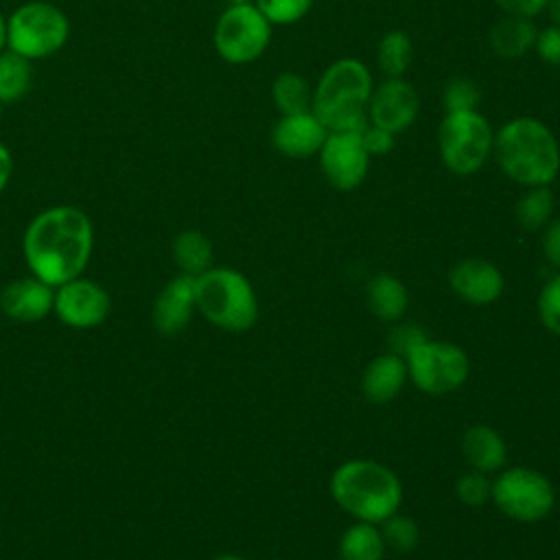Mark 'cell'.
Masks as SVG:
<instances>
[{"mask_svg": "<svg viewBox=\"0 0 560 560\" xmlns=\"http://www.w3.org/2000/svg\"><path fill=\"white\" fill-rule=\"evenodd\" d=\"M92 249V219L70 203H57L37 212L22 236V254L31 276L50 287L83 276Z\"/></svg>", "mask_w": 560, "mask_h": 560, "instance_id": "1", "label": "cell"}, {"mask_svg": "<svg viewBox=\"0 0 560 560\" xmlns=\"http://www.w3.org/2000/svg\"><path fill=\"white\" fill-rule=\"evenodd\" d=\"M492 155L503 175L525 188L549 186L560 173L556 133L534 116H516L494 131Z\"/></svg>", "mask_w": 560, "mask_h": 560, "instance_id": "2", "label": "cell"}, {"mask_svg": "<svg viewBox=\"0 0 560 560\" xmlns=\"http://www.w3.org/2000/svg\"><path fill=\"white\" fill-rule=\"evenodd\" d=\"M335 503L354 521L381 525L398 512L402 501L400 479L392 468L374 459H350L330 477Z\"/></svg>", "mask_w": 560, "mask_h": 560, "instance_id": "3", "label": "cell"}, {"mask_svg": "<svg viewBox=\"0 0 560 560\" xmlns=\"http://www.w3.org/2000/svg\"><path fill=\"white\" fill-rule=\"evenodd\" d=\"M372 90L370 68L354 57H341L324 70L313 88L311 112L328 131H361L368 125Z\"/></svg>", "mask_w": 560, "mask_h": 560, "instance_id": "4", "label": "cell"}, {"mask_svg": "<svg viewBox=\"0 0 560 560\" xmlns=\"http://www.w3.org/2000/svg\"><path fill=\"white\" fill-rule=\"evenodd\" d=\"M197 311L228 332L249 330L258 319V298L252 282L232 267H210L195 278Z\"/></svg>", "mask_w": 560, "mask_h": 560, "instance_id": "5", "label": "cell"}, {"mask_svg": "<svg viewBox=\"0 0 560 560\" xmlns=\"http://www.w3.org/2000/svg\"><path fill=\"white\" fill-rule=\"evenodd\" d=\"M68 37L70 20L46 0L24 2L7 18V48L28 61L59 52Z\"/></svg>", "mask_w": 560, "mask_h": 560, "instance_id": "6", "label": "cell"}, {"mask_svg": "<svg viewBox=\"0 0 560 560\" xmlns=\"http://www.w3.org/2000/svg\"><path fill=\"white\" fill-rule=\"evenodd\" d=\"M494 131L479 109L446 112L438 127V151L453 175H475L492 155Z\"/></svg>", "mask_w": 560, "mask_h": 560, "instance_id": "7", "label": "cell"}, {"mask_svg": "<svg viewBox=\"0 0 560 560\" xmlns=\"http://www.w3.org/2000/svg\"><path fill=\"white\" fill-rule=\"evenodd\" d=\"M271 24L254 2L230 4L217 20L212 44L232 66L256 61L271 44Z\"/></svg>", "mask_w": 560, "mask_h": 560, "instance_id": "8", "label": "cell"}, {"mask_svg": "<svg viewBox=\"0 0 560 560\" xmlns=\"http://www.w3.org/2000/svg\"><path fill=\"white\" fill-rule=\"evenodd\" d=\"M490 499L505 516L521 523H536L553 510L556 492L542 472L527 466H512L492 479Z\"/></svg>", "mask_w": 560, "mask_h": 560, "instance_id": "9", "label": "cell"}, {"mask_svg": "<svg viewBox=\"0 0 560 560\" xmlns=\"http://www.w3.org/2000/svg\"><path fill=\"white\" fill-rule=\"evenodd\" d=\"M405 361L413 385L431 396L455 392L468 378V357L451 341L424 339Z\"/></svg>", "mask_w": 560, "mask_h": 560, "instance_id": "10", "label": "cell"}, {"mask_svg": "<svg viewBox=\"0 0 560 560\" xmlns=\"http://www.w3.org/2000/svg\"><path fill=\"white\" fill-rule=\"evenodd\" d=\"M112 311V298L107 289L85 276L72 278L55 287L52 313L57 319L77 330H90L101 326Z\"/></svg>", "mask_w": 560, "mask_h": 560, "instance_id": "11", "label": "cell"}, {"mask_svg": "<svg viewBox=\"0 0 560 560\" xmlns=\"http://www.w3.org/2000/svg\"><path fill=\"white\" fill-rule=\"evenodd\" d=\"M317 155L326 182L341 192L363 184L372 158L361 140V131H328Z\"/></svg>", "mask_w": 560, "mask_h": 560, "instance_id": "12", "label": "cell"}, {"mask_svg": "<svg viewBox=\"0 0 560 560\" xmlns=\"http://www.w3.org/2000/svg\"><path fill=\"white\" fill-rule=\"evenodd\" d=\"M418 112L420 96L416 88L405 79H385L372 90L368 103V122L396 136L416 122Z\"/></svg>", "mask_w": 560, "mask_h": 560, "instance_id": "13", "label": "cell"}, {"mask_svg": "<svg viewBox=\"0 0 560 560\" xmlns=\"http://www.w3.org/2000/svg\"><path fill=\"white\" fill-rule=\"evenodd\" d=\"M195 311V278L177 273L155 295L151 306V324L160 335H177L190 324Z\"/></svg>", "mask_w": 560, "mask_h": 560, "instance_id": "14", "label": "cell"}, {"mask_svg": "<svg viewBox=\"0 0 560 560\" xmlns=\"http://www.w3.org/2000/svg\"><path fill=\"white\" fill-rule=\"evenodd\" d=\"M55 287L35 276L11 280L0 291V311L18 324H35L52 313Z\"/></svg>", "mask_w": 560, "mask_h": 560, "instance_id": "15", "label": "cell"}, {"mask_svg": "<svg viewBox=\"0 0 560 560\" xmlns=\"http://www.w3.org/2000/svg\"><path fill=\"white\" fill-rule=\"evenodd\" d=\"M328 129L313 112L280 116L271 129V144L278 153L293 160H304L317 155Z\"/></svg>", "mask_w": 560, "mask_h": 560, "instance_id": "16", "label": "cell"}, {"mask_svg": "<svg viewBox=\"0 0 560 560\" xmlns=\"http://www.w3.org/2000/svg\"><path fill=\"white\" fill-rule=\"evenodd\" d=\"M451 287L453 291L470 304H490L503 291V276L497 265L481 258L459 260L451 269Z\"/></svg>", "mask_w": 560, "mask_h": 560, "instance_id": "17", "label": "cell"}, {"mask_svg": "<svg viewBox=\"0 0 560 560\" xmlns=\"http://www.w3.org/2000/svg\"><path fill=\"white\" fill-rule=\"evenodd\" d=\"M407 378H409V372H407L405 357L396 352H387L368 363L361 376V387L368 400L381 405V402L394 400L400 394Z\"/></svg>", "mask_w": 560, "mask_h": 560, "instance_id": "18", "label": "cell"}, {"mask_svg": "<svg viewBox=\"0 0 560 560\" xmlns=\"http://www.w3.org/2000/svg\"><path fill=\"white\" fill-rule=\"evenodd\" d=\"M462 453L479 472H494L505 466L508 448L503 438L488 424H472L462 438Z\"/></svg>", "mask_w": 560, "mask_h": 560, "instance_id": "19", "label": "cell"}, {"mask_svg": "<svg viewBox=\"0 0 560 560\" xmlns=\"http://www.w3.org/2000/svg\"><path fill=\"white\" fill-rule=\"evenodd\" d=\"M538 28L532 18L505 15L488 33V44L492 52L501 59L525 57L536 44Z\"/></svg>", "mask_w": 560, "mask_h": 560, "instance_id": "20", "label": "cell"}, {"mask_svg": "<svg viewBox=\"0 0 560 560\" xmlns=\"http://www.w3.org/2000/svg\"><path fill=\"white\" fill-rule=\"evenodd\" d=\"M407 304H409V293L398 278L389 273H378L370 280L368 306L376 317L385 322H396L405 315Z\"/></svg>", "mask_w": 560, "mask_h": 560, "instance_id": "21", "label": "cell"}, {"mask_svg": "<svg viewBox=\"0 0 560 560\" xmlns=\"http://www.w3.org/2000/svg\"><path fill=\"white\" fill-rule=\"evenodd\" d=\"M171 252H173V260H175L179 273L197 278L212 267V243L199 230L179 232L173 238Z\"/></svg>", "mask_w": 560, "mask_h": 560, "instance_id": "22", "label": "cell"}, {"mask_svg": "<svg viewBox=\"0 0 560 560\" xmlns=\"http://www.w3.org/2000/svg\"><path fill=\"white\" fill-rule=\"evenodd\" d=\"M385 549V538L374 523L357 521L339 538L341 560H383Z\"/></svg>", "mask_w": 560, "mask_h": 560, "instance_id": "23", "label": "cell"}, {"mask_svg": "<svg viewBox=\"0 0 560 560\" xmlns=\"http://www.w3.org/2000/svg\"><path fill=\"white\" fill-rule=\"evenodd\" d=\"M271 101H273L276 109L280 112V116L311 112L313 88L306 77H302L293 70H284V72L276 74V79L271 83Z\"/></svg>", "mask_w": 560, "mask_h": 560, "instance_id": "24", "label": "cell"}, {"mask_svg": "<svg viewBox=\"0 0 560 560\" xmlns=\"http://www.w3.org/2000/svg\"><path fill=\"white\" fill-rule=\"evenodd\" d=\"M411 59H413V44L405 31L394 28L381 37L376 48V61L381 72L387 79H402V74L411 66Z\"/></svg>", "mask_w": 560, "mask_h": 560, "instance_id": "25", "label": "cell"}, {"mask_svg": "<svg viewBox=\"0 0 560 560\" xmlns=\"http://www.w3.org/2000/svg\"><path fill=\"white\" fill-rule=\"evenodd\" d=\"M33 85L31 61L11 52L9 48L0 52V101L15 103L26 96Z\"/></svg>", "mask_w": 560, "mask_h": 560, "instance_id": "26", "label": "cell"}, {"mask_svg": "<svg viewBox=\"0 0 560 560\" xmlns=\"http://www.w3.org/2000/svg\"><path fill=\"white\" fill-rule=\"evenodd\" d=\"M553 212V192L549 186H532L516 201L514 214L523 230L536 232L551 221Z\"/></svg>", "mask_w": 560, "mask_h": 560, "instance_id": "27", "label": "cell"}, {"mask_svg": "<svg viewBox=\"0 0 560 560\" xmlns=\"http://www.w3.org/2000/svg\"><path fill=\"white\" fill-rule=\"evenodd\" d=\"M254 4L271 26H289L308 15L313 0H254Z\"/></svg>", "mask_w": 560, "mask_h": 560, "instance_id": "28", "label": "cell"}, {"mask_svg": "<svg viewBox=\"0 0 560 560\" xmlns=\"http://www.w3.org/2000/svg\"><path fill=\"white\" fill-rule=\"evenodd\" d=\"M479 101H481V90L468 77H455L442 90V105L446 112L477 109Z\"/></svg>", "mask_w": 560, "mask_h": 560, "instance_id": "29", "label": "cell"}, {"mask_svg": "<svg viewBox=\"0 0 560 560\" xmlns=\"http://www.w3.org/2000/svg\"><path fill=\"white\" fill-rule=\"evenodd\" d=\"M381 525H383L381 534H383L387 547H392L398 553H409V551L416 549V545H418V525L411 518L396 512L389 518H385Z\"/></svg>", "mask_w": 560, "mask_h": 560, "instance_id": "30", "label": "cell"}, {"mask_svg": "<svg viewBox=\"0 0 560 560\" xmlns=\"http://www.w3.org/2000/svg\"><path fill=\"white\" fill-rule=\"evenodd\" d=\"M455 492L466 505H483L492 494V481L486 477V472L470 470L457 479Z\"/></svg>", "mask_w": 560, "mask_h": 560, "instance_id": "31", "label": "cell"}, {"mask_svg": "<svg viewBox=\"0 0 560 560\" xmlns=\"http://www.w3.org/2000/svg\"><path fill=\"white\" fill-rule=\"evenodd\" d=\"M538 315L547 330L560 335V273L547 280L540 289Z\"/></svg>", "mask_w": 560, "mask_h": 560, "instance_id": "32", "label": "cell"}, {"mask_svg": "<svg viewBox=\"0 0 560 560\" xmlns=\"http://www.w3.org/2000/svg\"><path fill=\"white\" fill-rule=\"evenodd\" d=\"M536 55L549 63L560 68V26H547L542 31H538L536 35V44H534Z\"/></svg>", "mask_w": 560, "mask_h": 560, "instance_id": "33", "label": "cell"}, {"mask_svg": "<svg viewBox=\"0 0 560 560\" xmlns=\"http://www.w3.org/2000/svg\"><path fill=\"white\" fill-rule=\"evenodd\" d=\"M361 140H363V144H365L370 155H387L394 149V144H396V136L394 133H389V131H385V129H381V127H376L372 122H368L361 129Z\"/></svg>", "mask_w": 560, "mask_h": 560, "instance_id": "34", "label": "cell"}, {"mask_svg": "<svg viewBox=\"0 0 560 560\" xmlns=\"http://www.w3.org/2000/svg\"><path fill=\"white\" fill-rule=\"evenodd\" d=\"M427 337L424 332L413 326V324H402V326H396L389 335V343H392V352L400 354V357H407L418 343H422Z\"/></svg>", "mask_w": 560, "mask_h": 560, "instance_id": "35", "label": "cell"}, {"mask_svg": "<svg viewBox=\"0 0 560 560\" xmlns=\"http://www.w3.org/2000/svg\"><path fill=\"white\" fill-rule=\"evenodd\" d=\"M494 4L505 15H518V18H534L542 13L549 4V0H494Z\"/></svg>", "mask_w": 560, "mask_h": 560, "instance_id": "36", "label": "cell"}, {"mask_svg": "<svg viewBox=\"0 0 560 560\" xmlns=\"http://www.w3.org/2000/svg\"><path fill=\"white\" fill-rule=\"evenodd\" d=\"M542 254L553 267L560 269V219H553L545 225Z\"/></svg>", "mask_w": 560, "mask_h": 560, "instance_id": "37", "label": "cell"}, {"mask_svg": "<svg viewBox=\"0 0 560 560\" xmlns=\"http://www.w3.org/2000/svg\"><path fill=\"white\" fill-rule=\"evenodd\" d=\"M11 173H13V155H11L9 147L0 142V195L7 188V184L11 179Z\"/></svg>", "mask_w": 560, "mask_h": 560, "instance_id": "38", "label": "cell"}, {"mask_svg": "<svg viewBox=\"0 0 560 560\" xmlns=\"http://www.w3.org/2000/svg\"><path fill=\"white\" fill-rule=\"evenodd\" d=\"M553 22V26H560V0H549L547 9H545Z\"/></svg>", "mask_w": 560, "mask_h": 560, "instance_id": "39", "label": "cell"}, {"mask_svg": "<svg viewBox=\"0 0 560 560\" xmlns=\"http://www.w3.org/2000/svg\"><path fill=\"white\" fill-rule=\"evenodd\" d=\"M7 48V15L0 11V52Z\"/></svg>", "mask_w": 560, "mask_h": 560, "instance_id": "40", "label": "cell"}, {"mask_svg": "<svg viewBox=\"0 0 560 560\" xmlns=\"http://www.w3.org/2000/svg\"><path fill=\"white\" fill-rule=\"evenodd\" d=\"M214 560H245V558H241V556H236V553H221V556H217Z\"/></svg>", "mask_w": 560, "mask_h": 560, "instance_id": "41", "label": "cell"}, {"mask_svg": "<svg viewBox=\"0 0 560 560\" xmlns=\"http://www.w3.org/2000/svg\"><path fill=\"white\" fill-rule=\"evenodd\" d=\"M230 4H238V2H254V0H228Z\"/></svg>", "mask_w": 560, "mask_h": 560, "instance_id": "42", "label": "cell"}, {"mask_svg": "<svg viewBox=\"0 0 560 560\" xmlns=\"http://www.w3.org/2000/svg\"><path fill=\"white\" fill-rule=\"evenodd\" d=\"M2 114H4V103L0 101V122H2Z\"/></svg>", "mask_w": 560, "mask_h": 560, "instance_id": "43", "label": "cell"}]
</instances>
